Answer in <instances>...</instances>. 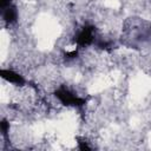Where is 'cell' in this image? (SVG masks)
I'll return each instance as SVG.
<instances>
[{
    "mask_svg": "<svg viewBox=\"0 0 151 151\" xmlns=\"http://www.w3.org/2000/svg\"><path fill=\"white\" fill-rule=\"evenodd\" d=\"M54 96L64 105H67V106H77V107H80V106H83V105L86 104V99L85 98H80V97L76 96L74 93H72L66 87H60V88L55 90Z\"/></svg>",
    "mask_w": 151,
    "mask_h": 151,
    "instance_id": "cell-1",
    "label": "cell"
},
{
    "mask_svg": "<svg viewBox=\"0 0 151 151\" xmlns=\"http://www.w3.org/2000/svg\"><path fill=\"white\" fill-rule=\"evenodd\" d=\"M93 26H85L83 29L77 34L76 41L79 46H87L91 45L94 41V35H93Z\"/></svg>",
    "mask_w": 151,
    "mask_h": 151,
    "instance_id": "cell-2",
    "label": "cell"
},
{
    "mask_svg": "<svg viewBox=\"0 0 151 151\" xmlns=\"http://www.w3.org/2000/svg\"><path fill=\"white\" fill-rule=\"evenodd\" d=\"M0 76L2 79H5L8 83L15 84V85H24L25 84V79L22 78V76H20L19 73L12 71V70H0Z\"/></svg>",
    "mask_w": 151,
    "mask_h": 151,
    "instance_id": "cell-3",
    "label": "cell"
},
{
    "mask_svg": "<svg viewBox=\"0 0 151 151\" xmlns=\"http://www.w3.org/2000/svg\"><path fill=\"white\" fill-rule=\"evenodd\" d=\"M2 18L4 20L7 22V24H12V22H15L17 21V18H18V13H17V8L12 5L5 7L2 9Z\"/></svg>",
    "mask_w": 151,
    "mask_h": 151,
    "instance_id": "cell-4",
    "label": "cell"
},
{
    "mask_svg": "<svg viewBox=\"0 0 151 151\" xmlns=\"http://www.w3.org/2000/svg\"><path fill=\"white\" fill-rule=\"evenodd\" d=\"M0 125H1V132H2V134L4 136H7L8 130H9V123L6 119H2L1 123H0Z\"/></svg>",
    "mask_w": 151,
    "mask_h": 151,
    "instance_id": "cell-5",
    "label": "cell"
},
{
    "mask_svg": "<svg viewBox=\"0 0 151 151\" xmlns=\"http://www.w3.org/2000/svg\"><path fill=\"white\" fill-rule=\"evenodd\" d=\"M78 145H79V149L80 150H90V146L87 145V143L86 142H84V140H79L78 142Z\"/></svg>",
    "mask_w": 151,
    "mask_h": 151,
    "instance_id": "cell-6",
    "label": "cell"
},
{
    "mask_svg": "<svg viewBox=\"0 0 151 151\" xmlns=\"http://www.w3.org/2000/svg\"><path fill=\"white\" fill-rule=\"evenodd\" d=\"M9 5H11V0H0V7H1V9H4L5 7H7Z\"/></svg>",
    "mask_w": 151,
    "mask_h": 151,
    "instance_id": "cell-7",
    "label": "cell"
},
{
    "mask_svg": "<svg viewBox=\"0 0 151 151\" xmlns=\"http://www.w3.org/2000/svg\"><path fill=\"white\" fill-rule=\"evenodd\" d=\"M77 54H78V51H72V52H67L65 54V57H67V58H76Z\"/></svg>",
    "mask_w": 151,
    "mask_h": 151,
    "instance_id": "cell-8",
    "label": "cell"
}]
</instances>
